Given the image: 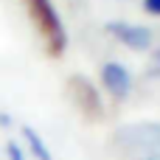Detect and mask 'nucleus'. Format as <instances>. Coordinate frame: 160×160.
<instances>
[{"mask_svg": "<svg viewBox=\"0 0 160 160\" xmlns=\"http://www.w3.org/2000/svg\"><path fill=\"white\" fill-rule=\"evenodd\" d=\"M22 3L28 8L31 22L37 25V31L42 34V39L48 45V53L59 56L68 45V34H65V25L59 20V11L53 8V3L51 0H22Z\"/></svg>", "mask_w": 160, "mask_h": 160, "instance_id": "f257e3e1", "label": "nucleus"}, {"mask_svg": "<svg viewBox=\"0 0 160 160\" xmlns=\"http://www.w3.org/2000/svg\"><path fill=\"white\" fill-rule=\"evenodd\" d=\"M70 87L76 90V104H79V110H84V112H90V115H93V112L98 110L93 87H90L84 79H70Z\"/></svg>", "mask_w": 160, "mask_h": 160, "instance_id": "20e7f679", "label": "nucleus"}, {"mask_svg": "<svg viewBox=\"0 0 160 160\" xmlns=\"http://www.w3.org/2000/svg\"><path fill=\"white\" fill-rule=\"evenodd\" d=\"M8 124H11V121H8V115H6V112H0V127H8Z\"/></svg>", "mask_w": 160, "mask_h": 160, "instance_id": "6e6552de", "label": "nucleus"}, {"mask_svg": "<svg viewBox=\"0 0 160 160\" xmlns=\"http://www.w3.org/2000/svg\"><path fill=\"white\" fill-rule=\"evenodd\" d=\"M22 138H25V143H28L31 155H34L37 160H53L51 149H48V143L42 141V135H39L37 129H31V127H22Z\"/></svg>", "mask_w": 160, "mask_h": 160, "instance_id": "39448f33", "label": "nucleus"}, {"mask_svg": "<svg viewBox=\"0 0 160 160\" xmlns=\"http://www.w3.org/2000/svg\"><path fill=\"white\" fill-rule=\"evenodd\" d=\"M110 31H112L121 42H127L129 48H146V45H149V39H152V34H149L146 28H135V25L112 22V25H110Z\"/></svg>", "mask_w": 160, "mask_h": 160, "instance_id": "7ed1b4c3", "label": "nucleus"}, {"mask_svg": "<svg viewBox=\"0 0 160 160\" xmlns=\"http://www.w3.org/2000/svg\"><path fill=\"white\" fill-rule=\"evenodd\" d=\"M101 84H104V90H107L110 96L127 98V96H129V87H132V76H129V70H127L124 65L107 62V65L101 68Z\"/></svg>", "mask_w": 160, "mask_h": 160, "instance_id": "f03ea898", "label": "nucleus"}, {"mask_svg": "<svg viewBox=\"0 0 160 160\" xmlns=\"http://www.w3.org/2000/svg\"><path fill=\"white\" fill-rule=\"evenodd\" d=\"M143 8L149 14H160V0H143Z\"/></svg>", "mask_w": 160, "mask_h": 160, "instance_id": "0eeeda50", "label": "nucleus"}, {"mask_svg": "<svg viewBox=\"0 0 160 160\" xmlns=\"http://www.w3.org/2000/svg\"><path fill=\"white\" fill-rule=\"evenodd\" d=\"M6 158H8V160H25V155H22V149H20V143H14V141H8V143H6Z\"/></svg>", "mask_w": 160, "mask_h": 160, "instance_id": "423d86ee", "label": "nucleus"}]
</instances>
